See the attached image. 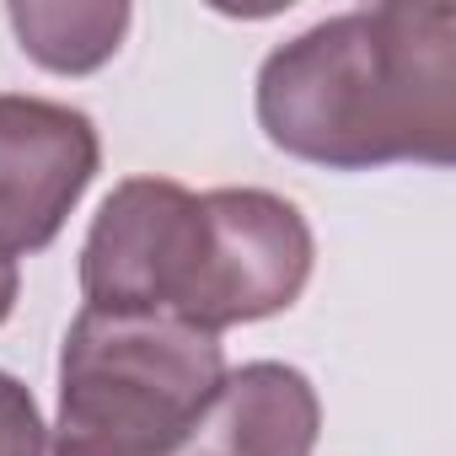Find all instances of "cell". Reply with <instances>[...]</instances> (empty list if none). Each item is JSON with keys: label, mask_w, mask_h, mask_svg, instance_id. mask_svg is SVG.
<instances>
[{"label": "cell", "mask_w": 456, "mask_h": 456, "mask_svg": "<svg viewBox=\"0 0 456 456\" xmlns=\"http://www.w3.org/2000/svg\"><path fill=\"white\" fill-rule=\"evenodd\" d=\"M269 145L328 172L456 161V6H365L280 44L258 70Z\"/></svg>", "instance_id": "7a4b0ae2"}, {"label": "cell", "mask_w": 456, "mask_h": 456, "mask_svg": "<svg viewBox=\"0 0 456 456\" xmlns=\"http://www.w3.org/2000/svg\"><path fill=\"white\" fill-rule=\"evenodd\" d=\"M17 290H22L17 264H12V258H0V322H6V317L17 312Z\"/></svg>", "instance_id": "ba28073f"}, {"label": "cell", "mask_w": 456, "mask_h": 456, "mask_svg": "<svg viewBox=\"0 0 456 456\" xmlns=\"http://www.w3.org/2000/svg\"><path fill=\"white\" fill-rule=\"evenodd\" d=\"M97 167L102 140L81 108L0 92V258L44 253Z\"/></svg>", "instance_id": "277c9868"}, {"label": "cell", "mask_w": 456, "mask_h": 456, "mask_svg": "<svg viewBox=\"0 0 456 456\" xmlns=\"http://www.w3.org/2000/svg\"><path fill=\"white\" fill-rule=\"evenodd\" d=\"M6 22L33 65L54 76H92L124 49L134 12L124 0H17L6 6Z\"/></svg>", "instance_id": "8992f818"}, {"label": "cell", "mask_w": 456, "mask_h": 456, "mask_svg": "<svg viewBox=\"0 0 456 456\" xmlns=\"http://www.w3.org/2000/svg\"><path fill=\"white\" fill-rule=\"evenodd\" d=\"M215 456H312L322 429L317 387L280 360H253L215 397Z\"/></svg>", "instance_id": "5b68a950"}, {"label": "cell", "mask_w": 456, "mask_h": 456, "mask_svg": "<svg viewBox=\"0 0 456 456\" xmlns=\"http://www.w3.org/2000/svg\"><path fill=\"white\" fill-rule=\"evenodd\" d=\"M44 451H49V429L33 392L12 370H0V456H44Z\"/></svg>", "instance_id": "52a82bcc"}, {"label": "cell", "mask_w": 456, "mask_h": 456, "mask_svg": "<svg viewBox=\"0 0 456 456\" xmlns=\"http://www.w3.org/2000/svg\"><path fill=\"white\" fill-rule=\"evenodd\" d=\"M225 387V349L177 317L97 312L65 333L54 456H177Z\"/></svg>", "instance_id": "3957f363"}, {"label": "cell", "mask_w": 456, "mask_h": 456, "mask_svg": "<svg viewBox=\"0 0 456 456\" xmlns=\"http://www.w3.org/2000/svg\"><path fill=\"white\" fill-rule=\"evenodd\" d=\"M312 258L306 215L269 188L188 193L172 177H129L102 199L81 242V290L97 312L220 333L290 312Z\"/></svg>", "instance_id": "6da1fadb"}]
</instances>
